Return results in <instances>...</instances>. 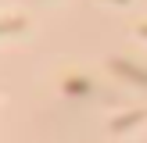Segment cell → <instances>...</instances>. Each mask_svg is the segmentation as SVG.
Returning a JSON list of instances; mask_svg holds the SVG:
<instances>
[{
    "mask_svg": "<svg viewBox=\"0 0 147 143\" xmlns=\"http://www.w3.org/2000/svg\"><path fill=\"white\" fill-rule=\"evenodd\" d=\"M115 68H119V72H126L133 82H144V86H147V72H136V68H129V64H122V61H115Z\"/></svg>",
    "mask_w": 147,
    "mask_h": 143,
    "instance_id": "1",
    "label": "cell"
},
{
    "mask_svg": "<svg viewBox=\"0 0 147 143\" xmlns=\"http://www.w3.org/2000/svg\"><path fill=\"white\" fill-rule=\"evenodd\" d=\"M136 122H140V111H136V114H126V118H119V122H111V129H115V132H122V129L136 125Z\"/></svg>",
    "mask_w": 147,
    "mask_h": 143,
    "instance_id": "2",
    "label": "cell"
}]
</instances>
